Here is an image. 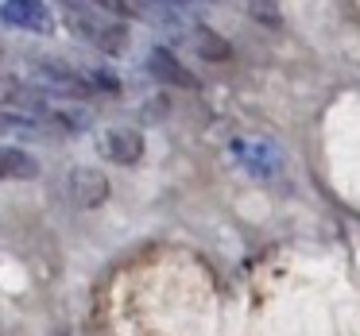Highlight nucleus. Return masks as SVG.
I'll return each instance as SVG.
<instances>
[{"mask_svg": "<svg viewBox=\"0 0 360 336\" xmlns=\"http://www.w3.org/2000/svg\"><path fill=\"white\" fill-rule=\"evenodd\" d=\"M148 74L155 81H163V86H174V89H198V78L179 62V55H171L163 47H155L148 55Z\"/></svg>", "mask_w": 360, "mask_h": 336, "instance_id": "423d86ee", "label": "nucleus"}, {"mask_svg": "<svg viewBox=\"0 0 360 336\" xmlns=\"http://www.w3.org/2000/svg\"><path fill=\"white\" fill-rule=\"evenodd\" d=\"M248 12H252V16H259L267 27H279V16H275L271 0H248Z\"/></svg>", "mask_w": 360, "mask_h": 336, "instance_id": "9d476101", "label": "nucleus"}, {"mask_svg": "<svg viewBox=\"0 0 360 336\" xmlns=\"http://www.w3.org/2000/svg\"><path fill=\"white\" fill-rule=\"evenodd\" d=\"M186 4H194V0H136L132 12H151L155 20H163V16H174V12H182Z\"/></svg>", "mask_w": 360, "mask_h": 336, "instance_id": "1a4fd4ad", "label": "nucleus"}, {"mask_svg": "<svg viewBox=\"0 0 360 336\" xmlns=\"http://www.w3.org/2000/svg\"><path fill=\"white\" fill-rule=\"evenodd\" d=\"M58 194H63V201L70 209L89 213L109 197V178L101 170H94V166H74V170L63 174V189Z\"/></svg>", "mask_w": 360, "mask_h": 336, "instance_id": "f03ea898", "label": "nucleus"}, {"mask_svg": "<svg viewBox=\"0 0 360 336\" xmlns=\"http://www.w3.org/2000/svg\"><path fill=\"white\" fill-rule=\"evenodd\" d=\"M233 155H236V163H240L244 170L256 174V178H264V182H279L283 170H287L279 147L267 143V140H248V135H240V140H233Z\"/></svg>", "mask_w": 360, "mask_h": 336, "instance_id": "7ed1b4c3", "label": "nucleus"}, {"mask_svg": "<svg viewBox=\"0 0 360 336\" xmlns=\"http://www.w3.org/2000/svg\"><path fill=\"white\" fill-rule=\"evenodd\" d=\"M66 24H70V32L78 39H86L94 51H101L109 58L124 55L128 47V27L120 20L105 16V12H66Z\"/></svg>", "mask_w": 360, "mask_h": 336, "instance_id": "f257e3e1", "label": "nucleus"}, {"mask_svg": "<svg viewBox=\"0 0 360 336\" xmlns=\"http://www.w3.org/2000/svg\"><path fill=\"white\" fill-rule=\"evenodd\" d=\"M0 24L20 27V32H35V35H51L55 32V16L43 0H4L0 4Z\"/></svg>", "mask_w": 360, "mask_h": 336, "instance_id": "20e7f679", "label": "nucleus"}, {"mask_svg": "<svg viewBox=\"0 0 360 336\" xmlns=\"http://www.w3.org/2000/svg\"><path fill=\"white\" fill-rule=\"evenodd\" d=\"M101 155L117 166H136L143 159V132L140 128H109L101 135Z\"/></svg>", "mask_w": 360, "mask_h": 336, "instance_id": "39448f33", "label": "nucleus"}, {"mask_svg": "<svg viewBox=\"0 0 360 336\" xmlns=\"http://www.w3.org/2000/svg\"><path fill=\"white\" fill-rule=\"evenodd\" d=\"M39 178V159L24 147H0V182H32Z\"/></svg>", "mask_w": 360, "mask_h": 336, "instance_id": "0eeeda50", "label": "nucleus"}, {"mask_svg": "<svg viewBox=\"0 0 360 336\" xmlns=\"http://www.w3.org/2000/svg\"><path fill=\"white\" fill-rule=\"evenodd\" d=\"M190 43H194V51L205 58V62H229V58H233V47H229L221 35H213L210 27H202V24H194Z\"/></svg>", "mask_w": 360, "mask_h": 336, "instance_id": "6e6552de", "label": "nucleus"}]
</instances>
